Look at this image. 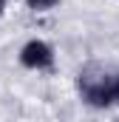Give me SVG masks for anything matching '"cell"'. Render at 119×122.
<instances>
[{"instance_id":"1","label":"cell","mask_w":119,"mask_h":122,"mask_svg":"<svg viewBox=\"0 0 119 122\" xmlns=\"http://www.w3.org/2000/svg\"><path fill=\"white\" fill-rule=\"evenodd\" d=\"M77 85H79L82 99H85L88 105H94V108H108V105L114 102V77H111L105 68H99V65L82 68Z\"/></svg>"},{"instance_id":"2","label":"cell","mask_w":119,"mask_h":122,"mask_svg":"<svg viewBox=\"0 0 119 122\" xmlns=\"http://www.w3.org/2000/svg\"><path fill=\"white\" fill-rule=\"evenodd\" d=\"M20 62H23L26 68L43 71V68H51V65H54V51H51L48 43H43V40H31V43L23 46V51H20Z\"/></svg>"},{"instance_id":"3","label":"cell","mask_w":119,"mask_h":122,"mask_svg":"<svg viewBox=\"0 0 119 122\" xmlns=\"http://www.w3.org/2000/svg\"><path fill=\"white\" fill-rule=\"evenodd\" d=\"M31 9H37V11H45V9H51V6H57V0H26Z\"/></svg>"},{"instance_id":"4","label":"cell","mask_w":119,"mask_h":122,"mask_svg":"<svg viewBox=\"0 0 119 122\" xmlns=\"http://www.w3.org/2000/svg\"><path fill=\"white\" fill-rule=\"evenodd\" d=\"M114 102H119V74L114 77Z\"/></svg>"},{"instance_id":"5","label":"cell","mask_w":119,"mask_h":122,"mask_svg":"<svg viewBox=\"0 0 119 122\" xmlns=\"http://www.w3.org/2000/svg\"><path fill=\"white\" fill-rule=\"evenodd\" d=\"M3 9H6V0H0V14H3Z\"/></svg>"},{"instance_id":"6","label":"cell","mask_w":119,"mask_h":122,"mask_svg":"<svg viewBox=\"0 0 119 122\" xmlns=\"http://www.w3.org/2000/svg\"><path fill=\"white\" fill-rule=\"evenodd\" d=\"M116 122H119V119H116Z\"/></svg>"}]
</instances>
